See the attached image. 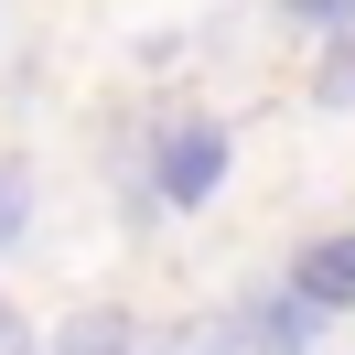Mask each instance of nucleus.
<instances>
[{
    "mask_svg": "<svg viewBox=\"0 0 355 355\" xmlns=\"http://www.w3.org/2000/svg\"><path fill=\"white\" fill-rule=\"evenodd\" d=\"M0 355H33V323L11 312V291H0Z\"/></svg>",
    "mask_w": 355,
    "mask_h": 355,
    "instance_id": "1a4fd4ad",
    "label": "nucleus"
},
{
    "mask_svg": "<svg viewBox=\"0 0 355 355\" xmlns=\"http://www.w3.org/2000/svg\"><path fill=\"white\" fill-rule=\"evenodd\" d=\"M162 355H269V345H259V323H248V312H205V323H183Z\"/></svg>",
    "mask_w": 355,
    "mask_h": 355,
    "instance_id": "20e7f679",
    "label": "nucleus"
},
{
    "mask_svg": "<svg viewBox=\"0 0 355 355\" xmlns=\"http://www.w3.org/2000/svg\"><path fill=\"white\" fill-rule=\"evenodd\" d=\"M291 22H312V33H355V0H280Z\"/></svg>",
    "mask_w": 355,
    "mask_h": 355,
    "instance_id": "6e6552de",
    "label": "nucleus"
},
{
    "mask_svg": "<svg viewBox=\"0 0 355 355\" xmlns=\"http://www.w3.org/2000/svg\"><path fill=\"white\" fill-rule=\"evenodd\" d=\"M312 87H323V97H355V33L323 44V76H312Z\"/></svg>",
    "mask_w": 355,
    "mask_h": 355,
    "instance_id": "0eeeda50",
    "label": "nucleus"
},
{
    "mask_svg": "<svg viewBox=\"0 0 355 355\" xmlns=\"http://www.w3.org/2000/svg\"><path fill=\"white\" fill-rule=\"evenodd\" d=\"M54 355H130V323H119V312H76V323L54 334Z\"/></svg>",
    "mask_w": 355,
    "mask_h": 355,
    "instance_id": "39448f33",
    "label": "nucleus"
},
{
    "mask_svg": "<svg viewBox=\"0 0 355 355\" xmlns=\"http://www.w3.org/2000/svg\"><path fill=\"white\" fill-rule=\"evenodd\" d=\"M22 226H33V173H22V162H0V248L22 237Z\"/></svg>",
    "mask_w": 355,
    "mask_h": 355,
    "instance_id": "423d86ee",
    "label": "nucleus"
},
{
    "mask_svg": "<svg viewBox=\"0 0 355 355\" xmlns=\"http://www.w3.org/2000/svg\"><path fill=\"white\" fill-rule=\"evenodd\" d=\"M291 291H302L312 312H345L355 302V237H312L302 259H291Z\"/></svg>",
    "mask_w": 355,
    "mask_h": 355,
    "instance_id": "f03ea898",
    "label": "nucleus"
},
{
    "mask_svg": "<svg viewBox=\"0 0 355 355\" xmlns=\"http://www.w3.org/2000/svg\"><path fill=\"white\" fill-rule=\"evenodd\" d=\"M226 183V119H162V205H216Z\"/></svg>",
    "mask_w": 355,
    "mask_h": 355,
    "instance_id": "f257e3e1",
    "label": "nucleus"
},
{
    "mask_svg": "<svg viewBox=\"0 0 355 355\" xmlns=\"http://www.w3.org/2000/svg\"><path fill=\"white\" fill-rule=\"evenodd\" d=\"M248 323H259V345H269V355H302L312 334H323V312H312L302 291H269V302H248Z\"/></svg>",
    "mask_w": 355,
    "mask_h": 355,
    "instance_id": "7ed1b4c3",
    "label": "nucleus"
}]
</instances>
